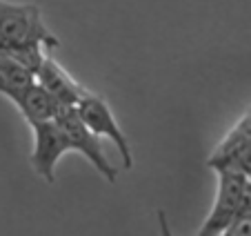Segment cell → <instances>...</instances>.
Here are the masks:
<instances>
[{
    "label": "cell",
    "instance_id": "cell-1",
    "mask_svg": "<svg viewBox=\"0 0 251 236\" xmlns=\"http://www.w3.org/2000/svg\"><path fill=\"white\" fill-rule=\"evenodd\" d=\"M0 36L16 45H45L58 47V38L47 29L36 5H18L0 0Z\"/></svg>",
    "mask_w": 251,
    "mask_h": 236
},
{
    "label": "cell",
    "instance_id": "cell-2",
    "mask_svg": "<svg viewBox=\"0 0 251 236\" xmlns=\"http://www.w3.org/2000/svg\"><path fill=\"white\" fill-rule=\"evenodd\" d=\"M56 123L65 132L69 149L82 154L104 178L109 180V183H114L116 176H118V170L107 158V151L102 147V138L85 125V120L78 114V107H60V112L56 116Z\"/></svg>",
    "mask_w": 251,
    "mask_h": 236
},
{
    "label": "cell",
    "instance_id": "cell-3",
    "mask_svg": "<svg viewBox=\"0 0 251 236\" xmlns=\"http://www.w3.org/2000/svg\"><path fill=\"white\" fill-rule=\"evenodd\" d=\"M247 196V180L242 174L231 172L227 167L220 170V189H218V201L213 207L211 216L207 218L204 227L200 234H218V232H227V227L236 221L240 214L242 203Z\"/></svg>",
    "mask_w": 251,
    "mask_h": 236
},
{
    "label": "cell",
    "instance_id": "cell-4",
    "mask_svg": "<svg viewBox=\"0 0 251 236\" xmlns=\"http://www.w3.org/2000/svg\"><path fill=\"white\" fill-rule=\"evenodd\" d=\"M76 107H78V114H80V118L85 120L87 127H89L94 134H98L100 138H109V141L118 147L120 154H123L125 167L131 170L133 167L131 147H129V141H127V136H125V132L118 127V123H116L109 105L104 103L98 94L87 91V96L76 105Z\"/></svg>",
    "mask_w": 251,
    "mask_h": 236
},
{
    "label": "cell",
    "instance_id": "cell-5",
    "mask_svg": "<svg viewBox=\"0 0 251 236\" xmlns=\"http://www.w3.org/2000/svg\"><path fill=\"white\" fill-rule=\"evenodd\" d=\"M33 129V151H31V165L36 174L43 176L47 183H53L56 178V165L62 158V154L69 151L65 132L56 120L31 125Z\"/></svg>",
    "mask_w": 251,
    "mask_h": 236
},
{
    "label": "cell",
    "instance_id": "cell-6",
    "mask_svg": "<svg viewBox=\"0 0 251 236\" xmlns=\"http://www.w3.org/2000/svg\"><path fill=\"white\" fill-rule=\"evenodd\" d=\"M36 81L60 103V107H76L87 96V91H89V89H85L80 83L74 81L49 54L45 56L40 69L36 71Z\"/></svg>",
    "mask_w": 251,
    "mask_h": 236
},
{
    "label": "cell",
    "instance_id": "cell-7",
    "mask_svg": "<svg viewBox=\"0 0 251 236\" xmlns=\"http://www.w3.org/2000/svg\"><path fill=\"white\" fill-rule=\"evenodd\" d=\"M9 100L20 109V114L25 116V120H27L29 125L56 120L58 112H60V103H58L38 81L31 83L29 87H25L23 91H18V94Z\"/></svg>",
    "mask_w": 251,
    "mask_h": 236
}]
</instances>
